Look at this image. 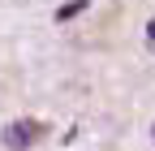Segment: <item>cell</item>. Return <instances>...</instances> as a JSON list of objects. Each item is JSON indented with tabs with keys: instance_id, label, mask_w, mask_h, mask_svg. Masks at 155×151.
<instances>
[{
	"instance_id": "1",
	"label": "cell",
	"mask_w": 155,
	"mask_h": 151,
	"mask_svg": "<svg viewBox=\"0 0 155 151\" xmlns=\"http://www.w3.org/2000/svg\"><path fill=\"white\" fill-rule=\"evenodd\" d=\"M43 134H48L43 121H30V117L9 121V125H5V147H9V151H26V147H35Z\"/></svg>"
},
{
	"instance_id": "2",
	"label": "cell",
	"mask_w": 155,
	"mask_h": 151,
	"mask_svg": "<svg viewBox=\"0 0 155 151\" xmlns=\"http://www.w3.org/2000/svg\"><path fill=\"white\" fill-rule=\"evenodd\" d=\"M78 13H86V0H69V5H61V9H56V22H69V17H78Z\"/></svg>"
},
{
	"instance_id": "3",
	"label": "cell",
	"mask_w": 155,
	"mask_h": 151,
	"mask_svg": "<svg viewBox=\"0 0 155 151\" xmlns=\"http://www.w3.org/2000/svg\"><path fill=\"white\" fill-rule=\"evenodd\" d=\"M147 39L155 43V17H151V22H147Z\"/></svg>"
},
{
	"instance_id": "4",
	"label": "cell",
	"mask_w": 155,
	"mask_h": 151,
	"mask_svg": "<svg viewBox=\"0 0 155 151\" xmlns=\"http://www.w3.org/2000/svg\"><path fill=\"white\" fill-rule=\"evenodd\" d=\"M151 138H155V125H151Z\"/></svg>"
}]
</instances>
